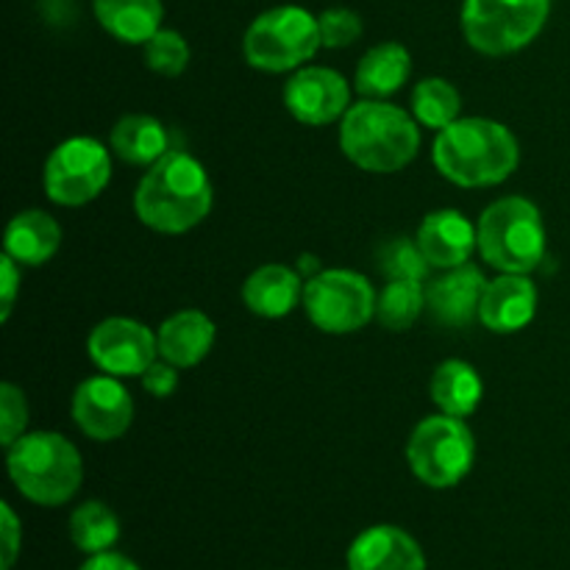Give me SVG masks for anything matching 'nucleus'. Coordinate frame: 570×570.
<instances>
[{
  "instance_id": "473e14b6",
  "label": "nucleus",
  "mask_w": 570,
  "mask_h": 570,
  "mask_svg": "<svg viewBox=\"0 0 570 570\" xmlns=\"http://www.w3.org/2000/svg\"><path fill=\"white\" fill-rule=\"evenodd\" d=\"M142 387L148 390L156 399H167L173 395V390L178 387V367L170 365V362H154L148 371L142 373Z\"/></svg>"
},
{
  "instance_id": "b1692460",
  "label": "nucleus",
  "mask_w": 570,
  "mask_h": 570,
  "mask_svg": "<svg viewBox=\"0 0 570 570\" xmlns=\"http://www.w3.org/2000/svg\"><path fill=\"white\" fill-rule=\"evenodd\" d=\"M482 379L476 367L462 360H445L432 376V399L445 415L468 417L482 401Z\"/></svg>"
},
{
  "instance_id": "c85d7f7f",
  "label": "nucleus",
  "mask_w": 570,
  "mask_h": 570,
  "mask_svg": "<svg viewBox=\"0 0 570 570\" xmlns=\"http://www.w3.org/2000/svg\"><path fill=\"white\" fill-rule=\"evenodd\" d=\"M379 267H382L390 282H399V278L421 282L432 265L426 262L423 250L417 248V243L412 245L410 239H393L379 254Z\"/></svg>"
},
{
  "instance_id": "a878e982",
  "label": "nucleus",
  "mask_w": 570,
  "mask_h": 570,
  "mask_svg": "<svg viewBox=\"0 0 570 570\" xmlns=\"http://www.w3.org/2000/svg\"><path fill=\"white\" fill-rule=\"evenodd\" d=\"M460 92H456L454 83H449L445 78H423L415 87V92H412V111H415V120L423 122L426 128L443 131L451 122L460 120Z\"/></svg>"
},
{
  "instance_id": "2f4dec72",
  "label": "nucleus",
  "mask_w": 570,
  "mask_h": 570,
  "mask_svg": "<svg viewBox=\"0 0 570 570\" xmlns=\"http://www.w3.org/2000/svg\"><path fill=\"white\" fill-rule=\"evenodd\" d=\"M0 515H3V527H0V534H3V570L14 568L17 557H20L22 546V527L20 518L14 515L11 504H0Z\"/></svg>"
},
{
  "instance_id": "cd10ccee",
  "label": "nucleus",
  "mask_w": 570,
  "mask_h": 570,
  "mask_svg": "<svg viewBox=\"0 0 570 570\" xmlns=\"http://www.w3.org/2000/svg\"><path fill=\"white\" fill-rule=\"evenodd\" d=\"M145 65L159 76H181L189 65V45L181 33L159 28L154 37L145 42Z\"/></svg>"
},
{
  "instance_id": "423d86ee",
  "label": "nucleus",
  "mask_w": 570,
  "mask_h": 570,
  "mask_svg": "<svg viewBox=\"0 0 570 570\" xmlns=\"http://www.w3.org/2000/svg\"><path fill=\"white\" fill-rule=\"evenodd\" d=\"M321 42L317 17L301 6H276L248 26L243 53L250 67L265 72H287L309 61Z\"/></svg>"
},
{
  "instance_id": "6e6552de",
  "label": "nucleus",
  "mask_w": 570,
  "mask_h": 570,
  "mask_svg": "<svg viewBox=\"0 0 570 570\" xmlns=\"http://www.w3.org/2000/svg\"><path fill=\"white\" fill-rule=\"evenodd\" d=\"M476 445L471 429L454 415H432L421 421L406 445L412 473L434 490L456 488L471 473Z\"/></svg>"
},
{
  "instance_id": "6ab92c4d",
  "label": "nucleus",
  "mask_w": 570,
  "mask_h": 570,
  "mask_svg": "<svg viewBox=\"0 0 570 570\" xmlns=\"http://www.w3.org/2000/svg\"><path fill=\"white\" fill-rule=\"evenodd\" d=\"M61 245V228L48 212L28 209L11 217L6 228V256L26 267H39L53 259Z\"/></svg>"
},
{
  "instance_id": "412c9836",
  "label": "nucleus",
  "mask_w": 570,
  "mask_h": 570,
  "mask_svg": "<svg viewBox=\"0 0 570 570\" xmlns=\"http://www.w3.org/2000/svg\"><path fill=\"white\" fill-rule=\"evenodd\" d=\"M410 72V50L399 42H382L362 56L360 67H356V92L371 100H382L399 92Z\"/></svg>"
},
{
  "instance_id": "2eb2a0df",
  "label": "nucleus",
  "mask_w": 570,
  "mask_h": 570,
  "mask_svg": "<svg viewBox=\"0 0 570 570\" xmlns=\"http://www.w3.org/2000/svg\"><path fill=\"white\" fill-rule=\"evenodd\" d=\"M476 245V228L468 223L465 215L454 209L432 212L423 217L421 228H417V248L423 250L429 265L440 267V271L465 265Z\"/></svg>"
},
{
  "instance_id": "ddd939ff",
  "label": "nucleus",
  "mask_w": 570,
  "mask_h": 570,
  "mask_svg": "<svg viewBox=\"0 0 570 570\" xmlns=\"http://www.w3.org/2000/svg\"><path fill=\"white\" fill-rule=\"evenodd\" d=\"M351 87L328 67H304L284 87V106L306 126H328L351 109Z\"/></svg>"
},
{
  "instance_id": "f03ea898",
  "label": "nucleus",
  "mask_w": 570,
  "mask_h": 570,
  "mask_svg": "<svg viewBox=\"0 0 570 570\" xmlns=\"http://www.w3.org/2000/svg\"><path fill=\"white\" fill-rule=\"evenodd\" d=\"M434 167L456 187H493L515 173L521 150L507 126L484 117L451 122L434 139Z\"/></svg>"
},
{
  "instance_id": "9d476101",
  "label": "nucleus",
  "mask_w": 570,
  "mask_h": 570,
  "mask_svg": "<svg viewBox=\"0 0 570 570\" xmlns=\"http://www.w3.org/2000/svg\"><path fill=\"white\" fill-rule=\"evenodd\" d=\"M111 178L109 150L92 137L56 145L45 161V193L59 206H83L98 198Z\"/></svg>"
},
{
  "instance_id": "7c9ffc66",
  "label": "nucleus",
  "mask_w": 570,
  "mask_h": 570,
  "mask_svg": "<svg viewBox=\"0 0 570 570\" xmlns=\"http://www.w3.org/2000/svg\"><path fill=\"white\" fill-rule=\"evenodd\" d=\"M323 48H348L360 39L362 20L351 9H328L317 17Z\"/></svg>"
},
{
  "instance_id": "20e7f679",
  "label": "nucleus",
  "mask_w": 570,
  "mask_h": 570,
  "mask_svg": "<svg viewBox=\"0 0 570 570\" xmlns=\"http://www.w3.org/2000/svg\"><path fill=\"white\" fill-rule=\"evenodd\" d=\"M9 476L17 493L33 504L61 507L81 488V454L56 432L22 434L9 445Z\"/></svg>"
},
{
  "instance_id": "a211bd4d",
  "label": "nucleus",
  "mask_w": 570,
  "mask_h": 570,
  "mask_svg": "<svg viewBox=\"0 0 570 570\" xmlns=\"http://www.w3.org/2000/svg\"><path fill=\"white\" fill-rule=\"evenodd\" d=\"M159 356L176 367H193L215 345V323L198 309H184L176 312L161 323L159 334Z\"/></svg>"
},
{
  "instance_id": "f3484780",
  "label": "nucleus",
  "mask_w": 570,
  "mask_h": 570,
  "mask_svg": "<svg viewBox=\"0 0 570 570\" xmlns=\"http://www.w3.org/2000/svg\"><path fill=\"white\" fill-rule=\"evenodd\" d=\"M484 287L488 282H484L482 271L465 262L432 282V287L426 289V306L434 321L443 326H468L473 317H479Z\"/></svg>"
},
{
  "instance_id": "4468645a",
  "label": "nucleus",
  "mask_w": 570,
  "mask_h": 570,
  "mask_svg": "<svg viewBox=\"0 0 570 570\" xmlns=\"http://www.w3.org/2000/svg\"><path fill=\"white\" fill-rule=\"evenodd\" d=\"M348 570H426L421 543L401 527H371L348 546Z\"/></svg>"
},
{
  "instance_id": "0eeeda50",
  "label": "nucleus",
  "mask_w": 570,
  "mask_h": 570,
  "mask_svg": "<svg viewBox=\"0 0 570 570\" xmlns=\"http://www.w3.org/2000/svg\"><path fill=\"white\" fill-rule=\"evenodd\" d=\"M551 0H465L462 33L484 56H507L538 39Z\"/></svg>"
},
{
  "instance_id": "4be33fe9",
  "label": "nucleus",
  "mask_w": 570,
  "mask_h": 570,
  "mask_svg": "<svg viewBox=\"0 0 570 570\" xmlns=\"http://www.w3.org/2000/svg\"><path fill=\"white\" fill-rule=\"evenodd\" d=\"M161 0H95L100 26L128 45H145L161 26Z\"/></svg>"
},
{
  "instance_id": "f704fd0d",
  "label": "nucleus",
  "mask_w": 570,
  "mask_h": 570,
  "mask_svg": "<svg viewBox=\"0 0 570 570\" xmlns=\"http://www.w3.org/2000/svg\"><path fill=\"white\" fill-rule=\"evenodd\" d=\"M78 570H142L134 560H128L126 554H117V551H104V554L87 557Z\"/></svg>"
},
{
  "instance_id": "dca6fc26",
  "label": "nucleus",
  "mask_w": 570,
  "mask_h": 570,
  "mask_svg": "<svg viewBox=\"0 0 570 570\" xmlns=\"http://www.w3.org/2000/svg\"><path fill=\"white\" fill-rule=\"evenodd\" d=\"M538 312V289L521 273H504L495 282H488L479 306V321L499 334L521 332Z\"/></svg>"
},
{
  "instance_id": "5701e85b",
  "label": "nucleus",
  "mask_w": 570,
  "mask_h": 570,
  "mask_svg": "<svg viewBox=\"0 0 570 570\" xmlns=\"http://www.w3.org/2000/svg\"><path fill=\"white\" fill-rule=\"evenodd\" d=\"M111 150L128 165H154L170 150L167 128L150 115H126L111 128Z\"/></svg>"
},
{
  "instance_id": "1a4fd4ad",
  "label": "nucleus",
  "mask_w": 570,
  "mask_h": 570,
  "mask_svg": "<svg viewBox=\"0 0 570 570\" xmlns=\"http://www.w3.org/2000/svg\"><path fill=\"white\" fill-rule=\"evenodd\" d=\"M376 301L371 282L354 271H323L304 284L306 315L326 334L365 328L376 315Z\"/></svg>"
},
{
  "instance_id": "393cba45",
  "label": "nucleus",
  "mask_w": 570,
  "mask_h": 570,
  "mask_svg": "<svg viewBox=\"0 0 570 570\" xmlns=\"http://www.w3.org/2000/svg\"><path fill=\"white\" fill-rule=\"evenodd\" d=\"M70 540L87 557L104 554L120 540V521L104 501H83L70 515Z\"/></svg>"
},
{
  "instance_id": "f8f14e48",
  "label": "nucleus",
  "mask_w": 570,
  "mask_h": 570,
  "mask_svg": "<svg viewBox=\"0 0 570 570\" xmlns=\"http://www.w3.org/2000/svg\"><path fill=\"white\" fill-rule=\"evenodd\" d=\"M72 417L98 443L122 438L134 421V401L115 376H92L72 395Z\"/></svg>"
},
{
  "instance_id": "7ed1b4c3",
  "label": "nucleus",
  "mask_w": 570,
  "mask_h": 570,
  "mask_svg": "<svg viewBox=\"0 0 570 570\" xmlns=\"http://www.w3.org/2000/svg\"><path fill=\"white\" fill-rule=\"evenodd\" d=\"M343 154L367 173H395L421 148V128L404 109L382 100L351 106L340 128Z\"/></svg>"
},
{
  "instance_id": "bb28decb",
  "label": "nucleus",
  "mask_w": 570,
  "mask_h": 570,
  "mask_svg": "<svg viewBox=\"0 0 570 570\" xmlns=\"http://www.w3.org/2000/svg\"><path fill=\"white\" fill-rule=\"evenodd\" d=\"M423 304H426V295H423L421 282L399 278V282H390L379 295L376 317L390 332H406L421 317Z\"/></svg>"
},
{
  "instance_id": "39448f33",
  "label": "nucleus",
  "mask_w": 570,
  "mask_h": 570,
  "mask_svg": "<svg viewBox=\"0 0 570 570\" xmlns=\"http://www.w3.org/2000/svg\"><path fill=\"white\" fill-rule=\"evenodd\" d=\"M479 250L501 273H532L546 256V226L540 209L521 195H510L484 209L479 220Z\"/></svg>"
},
{
  "instance_id": "9b49d317",
  "label": "nucleus",
  "mask_w": 570,
  "mask_h": 570,
  "mask_svg": "<svg viewBox=\"0 0 570 570\" xmlns=\"http://www.w3.org/2000/svg\"><path fill=\"white\" fill-rule=\"evenodd\" d=\"M89 360L109 376H142L159 354V340L145 323L109 317L87 340Z\"/></svg>"
},
{
  "instance_id": "72a5a7b5",
  "label": "nucleus",
  "mask_w": 570,
  "mask_h": 570,
  "mask_svg": "<svg viewBox=\"0 0 570 570\" xmlns=\"http://www.w3.org/2000/svg\"><path fill=\"white\" fill-rule=\"evenodd\" d=\"M3 306H0V317L9 321L11 309H14V301H17V289H20V271H17V262L11 256H3Z\"/></svg>"
},
{
  "instance_id": "f257e3e1",
  "label": "nucleus",
  "mask_w": 570,
  "mask_h": 570,
  "mask_svg": "<svg viewBox=\"0 0 570 570\" xmlns=\"http://www.w3.org/2000/svg\"><path fill=\"white\" fill-rule=\"evenodd\" d=\"M134 209L154 232H189L212 212V181L206 167L184 150H167L139 181Z\"/></svg>"
},
{
  "instance_id": "aec40b11",
  "label": "nucleus",
  "mask_w": 570,
  "mask_h": 570,
  "mask_svg": "<svg viewBox=\"0 0 570 570\" xmlns=\"http://www.w3.org/2000/svg\"><path fill=\"white\" fill-rule=\"evenodd\" d=\"M304 298L298 273L287 265H262L243 284V301L254 315L284 317Z\"/></svg>"
},
{
  "instance_id": "c756f323",
  "label": "nucleus",
  "mask_w": 570,
  "mask_h": 570,
  "mask_svg": "<svg viewBox=\"0 0 570 570\" xmlns=\"http://www.w3.org/2000/svg\"><path fill=\"white\" fill-rule=\"evenodd\" d=\"M28 423V404L26 395L14 384H0V443L9 449L22 438Z\"/></svg>"
}]
</instances>
